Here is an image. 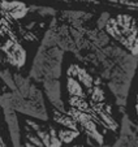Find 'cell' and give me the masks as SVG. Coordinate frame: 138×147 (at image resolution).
I'll return each instance as SVG.
<instances>
[{
  "label": "cell",
  "mask_w": 138,
  "mask_h": 147,
  "mask_svg": "<svg viewBox=\"0 0 138 147\" xmlns=\"http://www.w3.org/2000/svg\"><path fill=\"white\" fill-rule=\"evenodd\" d=\"M93 17L94 14L85 11H61L52 17L48 29L65 52H70L93 74L102 78L122 115L138 67V56L119 46L98 26L89 28Z\"/></svg>",
  "instance_id": "1"
},
{
  "label": "cell",
  "mask_w": 138,
  "mask_h": 147,
  "mask_svg": "<svg viewBox=\"0 0 138 147\" xmlns=\"http://www.w3.org/2000/svg\"><path fill=\"white\" fill-rule=\"evenodd\" d=\"M5 86L9 89V99L13 108L18 113L30 116L39 121H48V111L44 102V92L37 86L30 77L20 73H12L8 69L1 70Z\"/></svg>",
  "instance_id": "2"
},
{
  "label": "cell",
  "mask_w": 138,
  "mask_h": 147,
  "mask_svg": "<svg viewBox=\"0 0 138 147\" xmlns=\"http://www.w3.org/2000/svg\"><path fill=\"white\" fill-rule=\"evenodd\" d=\"M64 53L65 51L57 45L50 29H47L34 56L29 77L41 85L47 80H60L63 74Z\"/></svg>",
  "instance_id": "3"
},
{
  "label": "cell",
  "mask_w": 138,
  "mask_h": 147,
  "mask_svg": "<svg viewBox=\"0 0 138 147\" xmlns=\"http://www.w3.org/2000/svg\"><path fill=\"white\" fill-rule=\"evenodd\" d=\"M97 26L128 52L138 56V24L134 17L126 13L112 16L110 12H102L97 20Z\"/></svg>",
  "instance_id": "4"
},
{
  "label": "cell",
  "mask_w": 138,
  "mask_h": 147,
  "mask_svg": "<svg viewBox=\"0 0 138 147\" xmlns=\"http://www.w3.org/2000/svg\"><path fill=\"white\" fill-rule=\"evenodd\" d=\"M39 121V120H38ZM35 120H25V147H61L63 141L59 137V130L52 125L43 126Z\"/></svg>",
  "instance_id": "5"
},
{
  "label": "cell",
  "mask_w": 138,
  "mask_h": 147,
  "mask_svg": "<svg viewBox=\"0 0 138 147\" xmlns=\"http://www.w3.org/2000/svg\"><path fill=\"white\" fill-rule=\"evenodd\" d=\"M1 38H3L1 52H3L4 60L11 67L21 69L26 64V57H28L26 51L21 45L20 39L17 38V35L12 31L9 21L3 17H1Z\"/></svg>",
  "instance_id": "6"
},
{
  "label": "cell",
  "mask_w": 138,
  "mask_h": 147,
  "mask_svg": "<svg viewBox=\"0 0 138 147\" xmlns=\"http://www.w3.org/2000/svg\"><path fill=\"white\" fill-rule=\"evenodd\" d=\"M0 104L3 107L4 112V119H5V124L8 126L9 137H11V142L13 147H22L24 143L21 142V126H20L18 121V112L13 108L9 99V94L7 91L3 92V95L0 96Z\"/></svg>",
  "instance_id": "7"
},
{
  "label": "cell",
  "mask_w": 138,
  "mask_h": 147,
  "mask_svg": "<svg viewBox=\"0 0 138 147\" xmlns=\"http://www.w3.org/2000/svg\"><path fill=\"white\" fill-rule=\"evenodd\" d=\"M112 147H138V130L135 122H133L126 113H122L121 116L119 137Z\"/></svg>",
  "instance_id": "8"
},
{
  "label": "cell",
  "mask_w": 138,
  "mask_h": 147,
  "mask_svg": "<svg viewBox=\"0 0 138 147\" xmlns=\"http://www.w3.org/2000/svg\"><path fill=\"white\" fill-rule=\"evenodd\" d=\"M42 90H43L46 98L51 103L53 109H57L60 112H65V104L61 98V82L60 80H47L42 83Z\"/></svg>",
  "instance_id": "9"
},
{
  "label": "cell",
  "mask_w": 138,
  "mask_h": 147,
  "mask_svg": "<svg viewBox=\"0 0 138 147\" xmlns=\"http://www.w3.org/2000/svg\"><path fill=\"white\" fill-rule=\"evenodd\" d=\"M29 12H31V5H28L18 0H13V1L3 0L1 3V17L9 21H18L24 18Z\"/></svg>",
  "instance_id": "10"
},
{
  "label": "cell",
  "mask_w": 138,
  "mask_h": 147,
  "mask_svg": "<svg viewBox=\"0 0 138 147\" xmlns=\"http://www.w3.org/2000/svg\"><path fill=\"white\" fill-rule=\"evenodd\" d=\"M63 1H81L98 5H110L125 12H138V0H63Z\"/></svg>",
  "instance_id": "11"
},
{
  "label": "cell",
  "mask_w": 138,
  "mask_h": 147,
  "mask_svg": "<svg viewBox=\"0 0 138 147\" xmlns=\"http://www.w3.org/2000/svg\"><path fill=\"white\" fill-rule=\"evenodd\" d=\"M80 134H81V131L73 130V129H69V128L60 129V130H59V137H60V139L63 141V143H65V144L72 143L77 137H80Z\"/></svg>",
  "instance_id": "12"
},
{
  "label": "cell",
  "mask_w": 138,
  "mask_h": 147,
  "mask_svg": "<svg viewBox=\"0 0 138 147\" xmlns=\"http://www.w3.org/2000/svg\"><path fill=\"white\" fill-rule=\"evenodd\" d=\"M31 12H37L42 17H55L57 14V11H55L51 7H39V5H31Z\"/></svg>",
  "instance_id": "13"
},
{
  "label": "cell",
  "mask_w": 138,
  "mask_h": 147,
  "mask_svg": "<svg viewBox=\"0 0 138 147\" xmlns=\"http://www.w3.org/2000/svg\"><path fill=\"white\" fill-rule=\"evenodd\" d=\"M87 143L90 144L91 147H112V146H108V144H106V143H104V144H98V143L93 142L91 139H89V138H87Z\"/></svg>",
  "instance_id": "14"
},
{
  "label": "cell",
  "mask_w": 138,
  "mask_h": 147,
  "mask_svg": "<svg viewBox=\"0 0 138 147\" xmlns=\"http://www.w3.org/2000/svg\"><path fill=\"white\" fill-rule=\"evenodd\" d=\"M1 147H7V143L4 141V138H1Z\"/></svg>",
  "instance_id": "15"
},
{
  "label": "cell",
  "mask_w": 138,
  "mask_h": 147,
  "mask_svg": "<svg viewBox=\"0 0 138 147\" xmlns=\"http://www.w3.org/2000/svg\"><path fill=\"white\" fill-rule=\"evenodd\" d=\"M135 128H137V130H138V120L135 121Z\"/></svg>",
  "instance_id": "16"
},
{
  "label": "cell",
  "mask_w": 138,
  "mask_h": 147,
  "mask_svg": "<svg viewBox=\"0 0 138 147\" xmlns=\"http://www.w3.org/2000/svg\"><path fill=\"white\" fill-rule=\"evenodd\" d=\"M22 147H25V146H22Z\"/></svg>",
  "instance_id": "17"
}]
</instances>
